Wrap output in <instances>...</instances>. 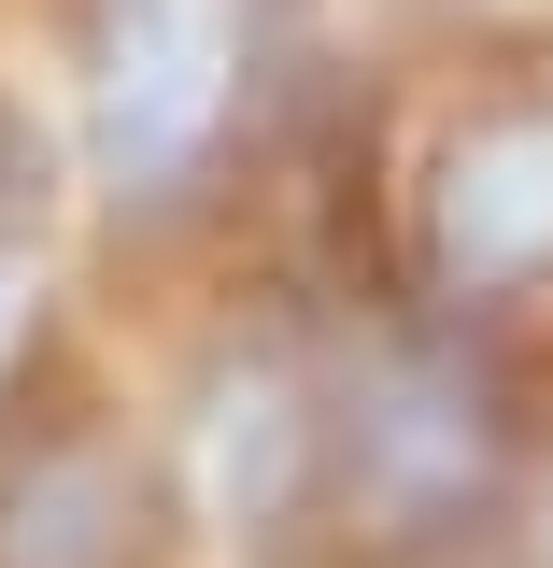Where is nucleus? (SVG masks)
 <instances>
[{
    "mask_svg": "<svg viewBox=\"0 0 553 568\" xmlns=\"http://www.w3.org/2000/svg\"><path fill=\"white\" fill-rule=\"evenodd\" d=\"M412 271L454 327L553 284V100H483L440 129L426 200H412Z\"/></svg>",
    "mask_w": 553,
    "mask_h": 568,
    "instance_id": "nucleus-3",
    "label": "nucleus"
},
{
    "mask_svg": "<svg viewBox=\"0 0 553 568\" xmlns=\"http://www.w3.org/2000/svg\"><path fill=\"white\" fill-rule=\"evenodd\" d=\"M511 497V384L454 313L369 327L327 369V440H313V526H341L369 555L469 540Z\"/></svg>",
    "mask_w": 553,
    "mask_h": 568,
    "instance_id": "nucleus-1",
    "label": "nucleus"
},
{
    "mask_svg": "<svg viewBox=\"0 0 553 568\" xmlns=\"http://www.w3.org/2000/svg\"><path fill=\"white\" fill-rule=\"evenodd\" d=\"M29 185H43V129H29V114H14V100H0V213L29 200Z\"/></svg>",
    "mask_w": 553,
    "mask_h": 568,
    "instance_id": "nucleus-7",
    "label": "nucleus"
},
{
    "mask_svg": "<svg viewBox=\"0 0 553 568\" xmlns=\"http://www.w3.org/2000/svg\"><path fill=\"white\" fill-rule=\"evenodd\" d=\"M270 85V0H85L71 14V142L114 213H171L227 171Z\"/></svg>",
    "mask_w": 553,
    "mask_h": 568,
    "instance_id": "nucleus-2",
    "label": "nucleus"
},
{
    "mask_svg": "<svg viewBox=\"0 0 553 568\" xmlns=\"http://www.w3.org/2000/svg\"><path fill=\"white\" fill-rule=\"evenodd\" d=\"M43 298H58V284H43V256L0 227V384L29 369V342H43Z\"/></svg>",
    "mask_w": 553,
    "mask_h": 568,
    "instance_id": "nucleus-6",
    "label": "nucleus"
},
{
    "mask_svg": "<svg viewBox=\"0 0 553 568\" xmlns=\"http://www.w3.org/2000/svg\"><path fill=\"white\" fill-rule=\"evenodd\" d=\"M171 484L114 426H43L0 455V568H156Z\"/></svg>",
    "mask_w": 553,
    "mask_h": 568,
    "instance_id": "nucleus-4",
    "label": "nucleus"
},
{
    "mask_svg": "<svg viewBox=\"0 0 553 568\" xmlns=\"http://www.w3.org/2000/svg\"><path fill=\"white\" fill-rule=\"evenodd\" d=\"M313 440H327V384L298 355H242L199 413V484L227 526H313Z\"/></svg>",
    "mask_w": 553,
    "mask_h": 568,
    "instance_id": "nucleus-5",
    "label": "nucleus"
}]
</instances>
